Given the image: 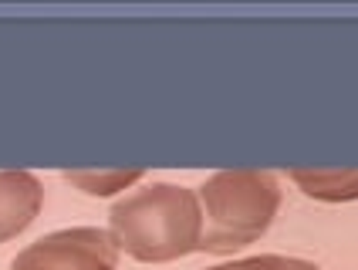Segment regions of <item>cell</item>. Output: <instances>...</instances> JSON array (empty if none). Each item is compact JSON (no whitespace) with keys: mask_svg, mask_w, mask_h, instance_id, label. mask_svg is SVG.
Masks as SVG:
<instances>
[{"mask_svg":"<svg viewBox=\"0 0 358 270\" xmlns=\"http://www.w3.org/2000/svg\"><path fill=\"white\" fill-rule=\"evenodd\" d=\"M44 206V186L34 173H0V243L14 240L38 220Z\"/></svg>","mask_w":358,"mask_h":270,"instance_id":"obj_4","label":"cell"},{"mask_svg":"<svg viewBox=\"0 0 358 270\" xmlns=\"http://www.w3.org/2000/svg\"><path fill=\"white\" fill-rule=\"evenodd\" d=\"M206 270H321V267L308 264V260H294V257L260 253V257H247V260H234V264H220V267H206Z\"/></svg>","mask_w":358,"mask_h":270,"instance_id":"obj_7","label":"cell"},{"mask_svg":"<svg viewBox=\"0 0 358 270\" xmlns=\"http://www.w3.org/2000/svg\"><path fill=\"white\" fill-rule=\"evenodd\" d=\"M139 169H129V173H64V179L71 186L85 190L88 196H112L115 190H125L139 179Z\"/></svg>","mask_w":358,"mask_h":270,"instance_id":"obj_6","label":"cell"},{"mask_svg":"<svg viewBox=\"0 0 358 270\" xmlns=\"http://www.w3.org/2000/svg\"><path fill=\"white\" fill-rule=\"evenodd\" d=\"M115 247L142 264H169L199 250L203 210L199 196L186 186L152 183L119 199L108 213Z\"/></svg>","mask_w":358,"mask_h":270,"instance_id":"obj_1","label":"cell"},{"mask_svg":"<svg viewBox=\"0 0 358 270\" xmlns=\"http://www.w3.org/2000/svg\"><path fill=\"white\" fill-rule=\"evenodd\" d=\"M119 247L99 227H71L41 236L14 257L10 270H115Z\"/></svg>","mask_w":358,"mask_h":270,"instance_id":"obj_3","label":"cell"},{"mask_svg":"<svg viewBox=\"0 0 358 270\" xmlns=\"http://www.w3.org/2000/svg\"><path fill=\"white\" fill-rule=\"evenodd\" d=\"M199 203L206 210L199 250L234 253L271 230L280 210L278 176L257 169L217 173L199 186Z\"/></svg>","mask_w":358,"mask_h":270,"instance_id":"obj_2","label":"cell"},{"mask_svg":"<svg viewBox=\"0 0 358 270\" xmlns=\"http://www.w3.org/2000/svg\"><path fill=\"white\" fill-rule=\"evenodd\" d=\"M291 179L298 183L301 190L315 199L324 203H345V199H358V169H341V173H328V169H315V173H304L294 169Z\"/></svg>","mask_w":358,"mask_h":270,"instance_id":"obj_5","label":"cell"}]
</instances>
